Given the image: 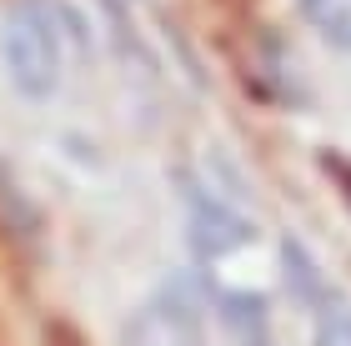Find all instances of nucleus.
Here are the masks:
<instances>
[{
    "instance_id": "1",
    "label": "nucleus",
    "mask_w": 351,
    "mask_h": 346,
    "mask_svg": "<svg viewBox=\"0 0 351 346\" xmlns=\"http://www.w3.org/2000/svg\"><path fill=\"white\" fill-rule=\"evenodd\" d=\"M60 15L66 5H56V0H15L5 15L0 51H5V71L25 101H45L60 86V66H66Z\"/></svg>"
},
{
    "instance_id": "2",
    "label": "nucleus",
    "mask_w": 351,
    "mask_h": 346,
    "mask_svg": "<svg viewBox=\"0 0 351 346\" xmlns=\"http://www.w3.org/2000/svg\"><path fill=\"white\" fill-rule=\"evenodd\" d=\"M281 266H286V281H291L296 301L316 317V346H351V301L322 276V266L296 241L281 246Z\"/></svg>"
},
{
    "instance_id": "3",
    "label": "nucleus",
    "mask_w": 351,
    "mask_h": 346,
    "mask_svg": "<svg viewBox=\"0 0 351 346\" xmlns=\"http://www.w3.org/2000/svg\"><path fill=\"white\" fill-rule=\"evenodd\" d=\"M121 346H201V306L191 286L171 281L125 321Z\"/></svg>"
},
{
    "instance_id": "4",
    "label": "nucleus",
    "mask_w": 351,
    "mask_h": 346,
    "mask_svg": "<svg viewBox=\"0 0 351 346\" xmlns=\"http://www.w3.org/2000/svg\"><path fill=\"white\" fill-rule=\"evenodd\" d=\"M186 206H191V241H196L201 256H221V251L251 241V221L226 211L216 196H206L201 186H186Z\"/></svg>"
},
{
    "instance_id": "5",
    "label": "nucleus",
    "mask_w": 351,
    "mask_h": 346,
    "mask_svg": "<svg viewBox=\"0 0 351 346\" xmlns=\"http://www.w3.org/2000/svg\"><path fill=\"white\" fill-rule=\"evenodd\" d=\"M306 25L337 51H351V0H301Z\"/></svg>"
}]
</instances>
